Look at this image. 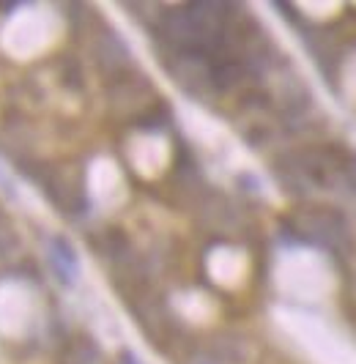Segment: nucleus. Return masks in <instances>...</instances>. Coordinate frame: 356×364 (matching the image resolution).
Listing matches in <instances>:
<instances>
[{
  "instance_id": "2",
  "label": "nucleus",
  "mask_w": 356,
  "mask_h": 364,
  "mask_svg": "<svg viewBox=\"0 0 356 364\" xmlns=\"http://www.w3.org/2000/svg\"><path fill=\"white\" fill-rule=\"evenodd\" d=\"M91 52H94V61L97 66L101 68L104 80L115 77V74H124L131 68V55H129V47L124 44V38L110 31L107 25H101L91 41Z\"/></svg>"
},
{
  "instance_id": "5",
  "label": "nucleus",
  "mask_w": 356,
  "mask_h": 364,
  "mask_svg": "<svg viewBox=\"0 0 356 364\" xmlns=\"http://www.w3.org/2000/svg\"><path fill=\"white\" fill-rule=\"evenodd\" d=\"M61 364H101V348L88 334H77L64 348Z\"/></svg>"
},
{
  "instance_id": "3",
  "label": "nucleus",
  "mask_w": 356,
  "mask_h": 364,
  "mask_svg": "<svg viewBox=\"0 0 356 364\" xmlns=\"http://www.w3.org/2000/svg\"><path fill=\"white\" fill-rule=\"evenodd\" d=\"M94 249H97L104 261H110V263L115 265V268H121V271L134 265L131 241L121 228H104L99 235H94Z\"/></svg>"
},
{
  "instance_id": "7",
  "label": "nucleus",
  "mask_w": 356,
  "mask_h": 364,
  "mask_svg": "<svg viewBox=\"0 0 356 364\" xmlns=\"http://www.w3.org/2000/svg\"><path fill=\"white\" fill-rule=\"evenodd\" d=\"M121 364H140V362H137V356L131 351H121Z\"/></svg>"
},
{
  "instance_id": "4",
  "label": "nucleus",
  "mask_w": 356,
  "mask_h": 364,
  "mask_svg": "<svg viewBox=\"0 0 356 364\" xmlns=\"http://www.w3.org/2000/svg\"><path fill=\"white\" fill-rule=\"evenodd\" d=\"M47 255H50V265H52V274L61 285H74L77 274H80V261H77V252L71 247V241L66 235H52L50 238V247H47Z\"/></svg>"
},
{
  "instance_id": "6",
  "label": "nucleus",
  "mask_w": 356,
  "mask_h": 364,
  "mask_svg": "<svg viewBox=\"0 0 356 364\" xmlns=\"http://www.w3.org/2000/svg\"><path fill=\"white\" fill-rule=\"evenodd\" d=\"M170 121V107L164 104V101L154 99L151 107H145L143 112H140V118H137V126H143V129H159Z\"/></svg>"
},
{
  "instance_id": "1",
  "label": "nucleus",
  "mask_w": 356,
  "mask_h": 364,
  "mask_svg": "<svg viewBox=\"0 0 356 364\" xmlns=\"http://www.w3.org/2000/svg\"><path fill=\"white\" fill-rule=\"evenodd\" d=\"M293 233L301 241L318 244L324 249H346L348 244V228H346V217L337 208L329 205H313V208H301L293 217Z\"/></svg>"
}]
</instances>
